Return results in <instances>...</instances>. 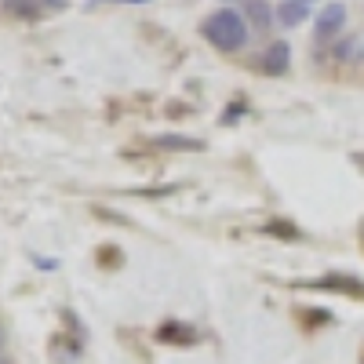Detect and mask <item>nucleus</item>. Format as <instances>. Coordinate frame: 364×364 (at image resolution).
<instances>
[{
  "mask_svg": "<svg viewBox=\"0 0 364 364\" xmlns=\"http://www.w3.org/2000/svg\"><path fill=\"white\" fill-rule=\"evenodd\" d=\"M343 26H346V8L343 4H328V8H321V15L314 22V37L317 41H336L343 33Z\"/></svg>",
  "mask_w": 364,
  "mask_h": 364,
  "instance_id": "f03ea898",
  "label": "nucleus"
},
{
  "mask_svg": "<svg viewBox=\"0 0 364 364\" xmlns=\"http://www.w3.org/2000/svg\"><path fill=\"white\" fill-rule=\"evenodd\" d=\"M44 4H51V8H63V4H66V0H44Z\"/></svg>",
  "mask_w": 364,
  "mask_h": 364,
  "instance_id": "9b49d317",
  "label": "nucleus"
},
{
  "mask_svg": "<svg viewBox=\"0 0 364 364\" xmlns=\"http://www.w3.org/2000/svg\"><path fill=\"white\" fill-rule=\"evenodd\" d=\"M331 55H336L339 63H360L364 58V37H343Z\"/></svg>",
  "mask_w": 364,
  "mask_h": 364,
  "instance_id": "0eeeda50",
  "label": "nucleus"
},
{
  "mask_svg": "<svg viewBox=\"0 0 364 364\" xmlns=\"http://www.w3.org/2000/svg\"><path fill=\"white\" fill-rule=\"evenodd\" d=\"M306 18H310V4H299V0H281L277 4V22L288 26V29L302 26Z\"/></svg>",
  "mask_w": 364,
  "mask_h": 364,
  "instance_id": "39448f33",
  "label": "nucleus"
},
{
  "mask_svg": "<svg viewBox=\"0 0 364 364\" xmlns=\"http://www.w3.org/2000/svg\"><path fill=\"white\" fill-rule=\"evenodd\" d=\"M321 288H346L350 295H364V284L360 281H353V277H336V273H331V277H324V281H317Z\"/></svg>",
  "mask_w": 364,
  "mask_h": 364,
  "instance_id": "6e6552de",
  "label": "nucleus"
},
{
  "mask_svg": "<svg viewBox=\"0 0 364 364\" xmlns=\"http://www.w3.org/2000/svg\"><path fill=\"white\" fill-rule=\"evenodd\" d=\"M273 18H277V11L269 8V0H245V22L255 29V33H266V29L273 26Z\"/></svg>",
  "mask_w": 364,
  "mask_h": 364,
  "instance_id": "20e7f679",
  "label": "nucleus"
},
{
  "mask_svg": "<svg viewBox=\"0 0 364 364\" xmlns=\"http://www.w3.org/2000/svg\"><path fill=\"white\" fill-rule=\"evenodd\" d=\"M299 4H310V8H314V0H299Z\"/></svg>",
  "mask_w": 364,
  "mask_h": 364,
  "instance_id": "ddd939ff",
  "label": "nucleus"
},
{
  "mask_svg": "<svg viewBox=\"0 0 364 364\" xmlns=\"http://www.w3.org/2000/svg\"><path fill=\"white\" fill-rule=\"evenodd\" d=\"M4 8L15 15H33L37 11V0H4Z\"/></svg>",
  "mask_w": 364,
  "mask_h": 364,
  "instance_id": "9d476101",
  "label": "nucleus"
},
{
  "mask_svg": "<svg viewBox=\"0 0 364 364\" xmlns=\"http://www.w3.org/2000/svg\"><path fill=\"white\" fill-rule=\"evenodd\" d=\"M288 66H291V44L288 41H273L262 51V73L266 77H284Z\"/></svg>",
  "mask_w": 364,
  "mask_h": 364,
  "instance_id": "7ed1b4c3",
  "label": "nucleus"
},
{
  "mask_svg": "<svg viewBox=\"0 0 364 364\" xmlns=\"http://www.w3.org/2000/svg\"><path fill=\"white\" fill-rule=\"evenodd\" d=\"M200 33H204V41L215 48V51L233 55V51H240V48L248 44L252 26L245 22V15H240V11H233V8H219V11H211V15L204 18Z\"/></svg>",
  "mask_w": 364,
  "mask_h": 364,
  "instance_id": "f257e3e1",
  "label": "nucleus"
},
{
  "mask_svg": "<svg viewBox=\"0 0 364 364\" xmlns=\"http://www.w3.org/2000/svg\"><path fill=\"white\" fill-rule=\"evenodd\" d=\"M154 146L157 149H175V154H186V149H204V142L200 139H193V135H157L154 139Z\"/></svg>",
  "mask_w": 364,
  "mask_h": 364,
  "instance_id": "423d86ee",
  "label": "nucleus"
},
{
  "mask_svg": "<svg viewBox=\"0 0 364 364\" xmlns=\"http://www.w3.org/2000/svg\"><path fill=\"white\" fill-rule=\"evenodd\" d=\"M266 233H269V237H284V240H299L295 226H288V223H269V226H266Z\"/></svg>",
  "mask_w": 364,
  "mask_h": 364,
  "instance_id": "1a4fd4ad",
  "label": "nucleus"
},
{
  "mask_svg": "<svg viewBox=\"0 0 364 364\" xmlns=\"http://www.w3.org/2000/svg\"><path fill=\"white\" fill-rule=\"evenodd\" d=\"M124 4H146V0H124Z\"/></svg>",
  "mask_w": 364,
  "mask_h": 364,
  "instance_id": "f8f14e48",
  "label": "nucleus"
},
{
  "mask_svg": "<svg viewBox=\"0 0 364 364\" xmlns=\"http://www.w3.org/2000/svg\"><path fill=\"white\" fill-rule=\"evenodd\" d=\"M0 346H4V331H0Z\"/></svg>",
  "mask_w": 364,
  "mask_h": 364,
  "instance_id": "4468645a",
  "label": "nucleus"
}]
</instances>
